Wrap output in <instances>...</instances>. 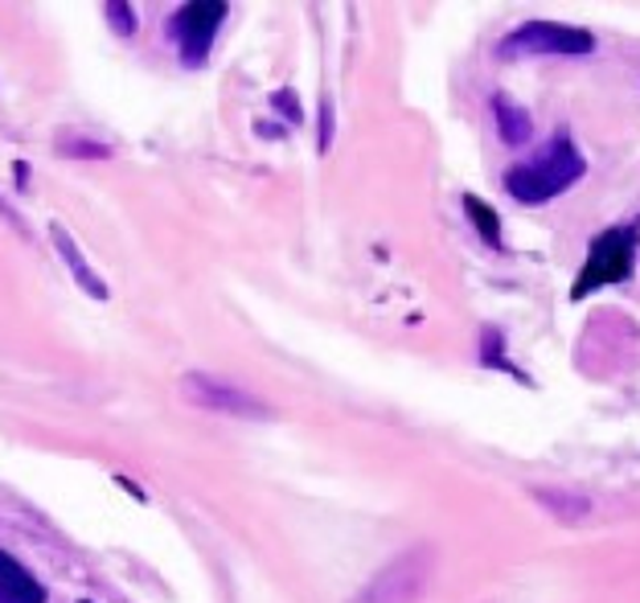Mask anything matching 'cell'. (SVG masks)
<instances>
[{"label": "cell", "instance_id": "cell-1", "mask_svg": "<svg viewBox=\"0 0 640 603\" xmlns=\"http://www.w3.org/2000/svg\"><path fill=\"white\" fill-rule=\"evenodd\" d=\"M583 173H587L583 152L566 136H554L534 161H521V165L506 168V194L513 201H521V206H542V201L566 194Z\"/></svg>", "mask_w": 640, "mask_h": 603}, {"label": "cell", "instance_id": "cell-2", "mask_svg": "<svg viewBox=\"0 0 640 603\" xmlns=\"http://www.w3.org/2000/svg\"><path fill=\"white\" fill-rule=\"evenodd\" d=\"M637 251H640V227L628 222V227H608L604 234L592 239L587 246V263L583 272L575 275V287H571V300H587L592 292L608 284H625L632 267H637Z\"/></svg>", "mask_w": 640, "mask_h": 603}, {"label": "cell", "instance_id": "cell-3", "mask_svg": "<svg viewBox=\"0 0 640 603\" xmlns=\"http://www.w3.org/2000/svg\"><path fill=\"white\" fill-rule=\"evenodd\" d=\"M432 574H435V546L419 542L411 550H402L399 558H390L387 567L373 574L349 603H419V595L432 588Z\"/></svg>", "mask_w": 640, "mask_h": 603}, {"label": "cell", "instance_id": "cell-4", "mask_svg": "<svg viewBox=\"0 0 640 603\" xmlns=\"http://www.w3.org/2000/svg\"><path fill=\"white\" fill-rule=\"evenodd\" d=\"M592 50H596L592 33L579 30V25H558V21H525L501 42L506 58H513V54H566V58H579V54H592Z\"/></svg>", "mask_w": 640, "mask_h": 603}, {"label": "cell", "instance_id": "cell-5", "mask_svg": "<svg viewBox=\"0 0 640 603\" xmlns=\"http://www.w3.org/2000/svg\"><path fill=\"white\" fill-rule=\"evenodd\" d=\"M181 391L185 398L202 410H214V415H235V419H271V407L259 403L254 394H247L242 386L226 382L218 374H185L181 377Z\"/></svg>", "mask_w": 640, "mask_h": 603}, {"label": "cell", "instance_id": "cell-6", "mask_svg": "<svg viewBox=\"0 0 640 603\" xmlns=\"http://www.w3.org/2000/svg\"><path fill=\"white\" fill-rule=\"evenodd\" d=\"M226 13L230 9H226L223 0H189V4H181L177 13H173V37H177L185 66H202L209 58Z\"/></svg>", "mask_w": 640, "mask_h": 603}, {"label": "cell", "instance_id": "cell-7", "mask_svg": "<svg viewBox=\"0 0 640 603\" xmlns=\"http://www.w3.org/2000/svg\"><path fill=\"white\" fill-rule=\"evenodd\" d=\"M50 239H54V251L62 255L66 272L75 275V284L87 292L90 300H107V296H111V292H107V284L99 279V272H95V267L87 263V255L78 251V242L66 234V227H62V222H50Z\"/></svg>", "mask_w": 640, "mask_h": 603}, {"label": "cell", "instance_id": "cell-8", "mask_svg": "<svg viewBox=\"0 0 640 603\" xmlns=\"http://www.w3.org/2000/svg\"><path fill=\"white\" fill-rule=\"evenodd\" d=\"M45 600L50 595L30 574V567L0 550V603H45Z\"/></svg>", "mask_w": 640, "mask_h": 603}, {"label": "cell", "instance_id": "cell-9", "mask_svg": "<svg viewBox=\"0 0 640 603\" xmlns=\"http://www.w3.org/2000/svg\"><path fill=\"white\" fill-rule=\"evenodd\" d=\"M492 120H497V132H501V140H506L509 149H521V144H530V136H534V123L525 116V107L509 103L506 95L492 99Z\"/></svg>", "mask_w": 640, "mask_h": 603}, {"label": "cell", "instance_id": "cell-10", "mask_svg": "<svg viewBox=\"0 0 640 603\" xmlns=\"http://www.w3.org/2000/svg\"><path fill=\"white\" fill-rule=\"evenodd\" d=\"M546 509L554 513V517H563V522H579V517H592L596 513V505L587 497H575V493H554V489H538L534 493Z\"/></svg>", "mask_w": 640, "mask_h": 603}, {"label": "cell", "instance_id": "cell-11", "mask_svg": "<svg viewBox=\"0 0 640 603\" xmlns=\"http://www.w3.org/2000/svg\"><path fill=\"white\" fill-rule=\"evenodd\" d=\"M464 210H468V218H473V227L480 230V239L501 251V222H497L492 206H485L477 194H464Z\"/></svg>", "mask_w": 640, "mask_h": 603}, {"label": "cell", "instance_id": "cell-12", "mask_svg": "<svg viewBox=\"0 0 640 603\" xmlns=\"http://www.w3.org/2000/svg\"><path fill=\"white\" fill-rule=\"evenodd\" d=\"M485 365H501V370H509V374L518 377V382H525V374H518V370H513V365L501 358V337H497L492 329H485Z\"/></svg>", "mask_w": 640, "mask_h": 603}, {"label": "cell", "instance_id": "cell-13", "mask_svg": "<svg viewBox=\"0 0 640 603\" xmlns=\"http://www.w3.org/2000/svg\"><path fill=\"white\" fill-rule=\"evenodd\" d=\"M62 156H95V161H107L111 149H107V144H90V140H78V144L62 140Z\"/></svg>", "mask_w": 640, "mask_h": 603}, {"label": "cell", "instance_id": "cell-14", "mask_svg": "<svg viewBox=\"0 0 640 603\" xmlns=\"http://www.w3.org/2000/svg\"><path fill=\"white\" fill-rule=\"evenodd\" d=\"M107 21L116 25V33H120V37H128V33L135 30V21H132V4H107Z\"/></svg>", "mask_w": 640, "mask_h": 603}, {"label": "cell", "instance_id": "cell-15", "mask_svg": "<svg viewBox=\"0 0 640 603\" xmlns=\"http://www.w3.org/2000/svg\"><path fill=\"white\" fill-rule=\"evenodd\" d=\"M333 149V103H321V152Z\"/></svg>", "mask_w": 640, "mask_h": 603}, {"label": "cell", "instance_id": "cell-16", "mask_svg": "<svg viewBox=\"0 0 640 603\" xmlns=\"http://www.w3.org/2000/svg\"><path fill=\"white\" fill-rule=\"evenodd\" d=\"M0 222H9V227H13L17 234H25V239H30V227H25V222H21V213H17L13 206H9V201H4V197H0Z\"/></svg>", "mask_w": 640, "mask_h": 603}, {"label": "cell", "instance_id": "cell-17", "mask_svg": "<svg viewBox=\"0 0 640 603\" xmlns=\"http://www.w3.org/2000/svg\"><path fill=\"white\" fill-rule=\"evenodd\" d=\"M271 103L283 107V111H288V120H292V123H300V103H296V95H292V91H280L275 99H271Z\"/></svg>", "mask_w": 640, "mask_h": 603}, {"label": "cell", "instance_id": "cell-18", "mask_svg": "<svg viewBox=\"0 0 640 603\" xmlns=\"http://www.w3.org/2000/svg\"><path fill=\"white\" fill-rule=\"evenodd\" d=\"M78 603H90V600H78Z\"/></svg>", "mask_w": 640, "mask_h": 603}]
</instances>
